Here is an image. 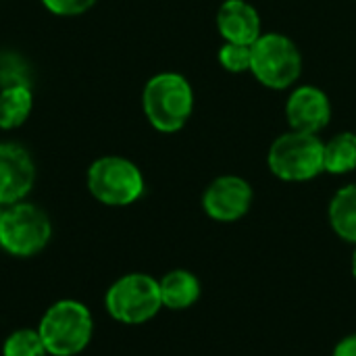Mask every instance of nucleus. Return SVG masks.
Listing matches in <instances>:
<instances>
[{
	"instance_id": "1",
	"label": "nucleus",
	"mask_w": 356,
	"mask_h": 356,
	"mask_svg": "<svg viewBox=\"0 0 356 356\" xmlns=\"http://www.w3.org/2000/svg\"><path fill=\"white\" fill-rule=\"evenodd\" d=\"M142 108L156 131L175 134L186 127L194 113V88L181 73H156L142 90Z\"/></svg>"
},
{
	"instance_id": "2",
	"label": "nucleus",
	"mask_w": 356,
	"mask_h": 356,
	"mask_svg": "<svg viewBox=\"0 0 356 356\" xmlns=\"http://www.w3.org/2000/svg\"><path fill=\"white\" fill-rule=\"evenodd\" d=\"M323 144L325 142L319 134L288 129L271 142L267 150V167L282 181H311L325 171Z\"/></svg>"
},
{
	"instance_id": "3",
	"label": "nucleus",
	"mask_w": 356,
	"mask_h": 356,
	"mask_svg": "<svg viewBox=\"0 0 356 356\" xmlns=\"http://www.w3.org/2000/svg\"><path fill=\"white\" fill-rule=\"evenodd\" d=\"M250 73L267 90H292L302 75V52L290 35L263 31L252 44Z\"/></svg>"
},
{
	"instance_id": "4",
	"label": "nucleus",
	"mask_w": 356,
	"mask_h": 356,
	"mask_svg": "<svg viewBox=\"0 0 356 356\" xmlns=\"http://www.w3.org/2000/svg\"><path fill=\"white\" fill-rule=\"evenodd\" d=\"M38 332L48 355L75 356L90 344L94 321L86 305L77 300H58L44 313Z\"/></svg>"
},
{
	"instance_id": "5",
	"label": "nucleus",
	"mask_w": 356,
	"mask_h": 356,
	"mask_svg": "<svg viewBox=\"0 0 356 356\" xmlns=\"http://www.w3.org/2000/svg\"><path fill=\"white\" fill-rule=\"evenodd\" d=\"M88 190L106 207H127L144 194V175L129 159L102 156L88 169Z\"/></svg>"
},
{
	"instance_id": "6",
	"label": "nucleus",
	"mask_w": 356,
	"mask_h": 356,
	"mask_svg": "<svg viewBox=\"0 0 356 356\" xmlns=\"http://www.w3.org/2000/svg\"><path fill=\"white\" fill-rule=\"evenodd\" d=\"M104 305L115 321L140 325L150 321L161 311V286L146 273H129L108 288Z\"/></svg>"
},
{
	"instance_id": "7",
	"label": "nucleus",
	"mask_w": 356,
	"mask_h": 356,
	"mask_svg": "<svg viewBox=\"0 0 356 356\" xmlns=\"http://www.w3.org/2000/svg\"><path fill=\"white\" fill-rule=\"evenodd\" d=\"M52 236L48 215L29 202H15L2 211L0 246L13 257H33L46 248Z\"/></svg>"
},
{
	"instance_id": "8",
	"label": "nucleus",
	"mask_w": 356,
	"mask_h": 356,
	"mask_svg": "<svg viewBox=\"0 0 356 356\" xmlns=\"http://www.w3.org/2000/svg\"><path fill=\"white\" fill-rule=\"evenodd\" d=\"M284 115L290 129L321 134L334 115L327 92L313 83H296L284 104Z\"/></svg>"
},
{
	"instance_id": "9",
	"label": "nucleus",
	"mask_w": 356,
	"mask_h": 356,
	"mask_svg": "<svg viewBox=\"0 0 356 356\" xmlns=\"http://www.w3.org/2000/svg\"><path fill=\"white\" fill-rule=\"evenodd\" d=\"M254 200L252 186L240 175H219L215 177L204 194H202V209L204 213L221 223H232L242 219Z\"/></svg>"
},
{
	"instance_id": "10",
	"label": "nucleus",
	"mask_w": 356,
	"mask_h": 356,
	"mask_svg": "<svg viewBox=\"0 0 356 356\" xmlns=\"http://www.w3.org/2000/svg\"><path fill=\"white\" fill-rule=\"evenodd\" d=\"M35 167L29 152L13 142H0V204L21 202L33 188Z\"/></svg>"
},
{
	"instance_id": "11",
	"label": "nucleus",
	"mask_w": 356,
	"mask_h": 356,
	"mask_svg": "<svg viewBox=\"0 0 356 356\" xmlns=\"http://www.w3.org/2000/svg\"><path fill=\"white\" fill-rule=\"evenodd\" d=\"M215 25L223 42L252 46L263 35L261 13L248 0H223L215 15Z\"/></svg>"
},
{
	"instance_id": "12",
	"label": "nucleus",
	"mask_w": 356,
	"mask_h": 356,
	"mask_svg": "<svg viewBox=\"0 0 356 356\" xmlns=\"http://www.w3.org/2000/svg\"><path fill=\"white\" fill-rule=\"evenodd\" d=\"M161 300L163 307L171 309V311H181L192 307L198 296H200V284L196 280V275H192L190 271L184 269H175L169 271L161 282Z\"/></svg>"
},
{
	"instance_id": "13",
	"label": "nucleus",
	"mask_w": 356,
	"mask_h": 356,
	"mask_svg": "<svg viewBox=\"0 0 356 356\" xmlns=\"http://www.w3.org/2000/svg\"><path fill=\"white\" fill-rule=\"evenodd\" d=\"M323 169L332 175H348L356 171V134L338 131L323 144Z\"/></svg>"
},
{
	"instance_id": "14",
	"label": "nucleus",
	"mask_w": 356,
	"mask_h": 356,
	"mask_svg": "<svg viewBox=\"0 0 356 356\" xmlns=\"http://www.w3.org/2000/svg\"><path fill=\"white\" fill-rule=\"evenodd\" d=\"M327 215L336 236L356 244V184H348L334 194Z\"/></svg>"
},
{
	"instance_id": "15",
	"label": "nucleus",
	"mask_w": 356,
	"mask_h": 356,
	"mask_svg": "<svg viewBox=\"0 0 356 356\" xmlns=\"http://www.w3.org/2000/svg\"><path fill=\"white\" fill-rule=\"evenodd\" d=\"M33 96L29 86H10L0 90V129L23 125L31 113Z\"/></svg>"
},
{
	"instance_id": "16",
	"label": "nucleus",
	"mask_w": 356,
	"mask_h": 356,
	"mask_svg": "<svg viewBox=\"0 0 356 356\" xmlns=\"http://www.w3.org/2000/svg\"><path fill=\"white\" fill-rule=\"evenodd\" d=\"M48 350L40 338L38 330H17L13 332L2 346V356H46Z\"/></svg>"
},
{
	"instance_id": "17",
	"label": "nucleus",
	"mask_w": 356,
	"mask_h": 356,
	"mask_svg": "<svg viewBox=\"0 0 356 356\" xmlns=\"http://www.w3.org/2000/svg\"><path fill=\"white\" fill-rule=\"evenodd\" d=\"M217 60H219L221 69L227 71V73H234V75L250 73V65H252V46L223 42V44L219 46V50H217Z\"/></svg>"
},
{
	"instance_id": "18",
	"label": "nucleus",
	"mask_w": 356,
	"mask_h": 356,
	"mask_svg": "<svg viewBox=\"0 0 356 356\" xmlns=\"http://www.w3.org/2000/svg\"><path fill=\"white\" fill-rule=\"evenodd\" d=\"M29 86V71L21 56L4 52L0 54V88Z\"/></svg>"
},
{
	"instance_id": "19",
	"label": "nucleus",
	"mask_w": 356,
	"mask_h": 356,
	"mask_svg": "<svg viewBox=\"0 0 356 356\" xmlns=\"http://www.w3.org/2000/svg\"><path fill=\"white\" fill-rule=\"evenodd\" d=\"M42 4L60 17H73V15H81L86 10H90L96 0H42Z\"/></svg>"
},
{
	"instance_id": "20",
	"label": "nucleus",
	"mask_w": 356,
	"mask_h": 356,
	"mask_svg": "<svg viewBox=\"0 0 356 356\" xmlns=\"http://www.w3.org/2000/svg\"><path fill=\"white\" fill-rule=\"evenodd\" d=\"M334 356H356V334L344 338V340L336 346Z\"/></svg>"
},
{
	"instance_id": "21",
	"label": "nucleus",
	"mask_w": 356,
	"mask_h": 356,
	"mask_svg": "<svg viewBox=\"0 0 356 356\" xmlns=\"http://www.w3.org/2000/svg\"><path fill=\"white\" fill-rule=\"evenodd\" d=\"M353 275L356 277V250H355V254H353Z\"/></svg>"
},
{
	"instance_id": "22",
	"label": "nucleus",
	"mask_w": 356,
	"mask_h": 356,
	"mask_svg": "<svg viewBox=\"0 0 356 356\" xmlns=\"http://www.w3.org/2000/svg\"><path fill=\"white\" fill-rule=\"evenodd\" d=\"M2 211H4V209H2V204H0V219H2Z\"/></svg>"
}]
</instances>
